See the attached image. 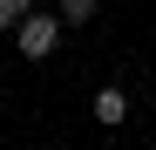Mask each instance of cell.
<instances>
[{"label":"cell","instance_id":"3","mask_svg":"<svg viewBox=\"0 0 156 150\" xmlns=\"http://www.w3.org/2000/svg\"><path fill=\"white\" fill-rule=\"evenodd\" d=\"M55 14L68 21V28H88V21L102 14V0H55Z\"/></svg>","mask_w":156,"mask_h":150},{"label":"cell","instance_id":"2","mask_svg":"<svg viewBox=\"0 0 156 150\" xmlns=\"http://www.w3.org/2000/svg\"><path fill=\"white\" fill-rule=\"evenodd\" d=\"M88 109H95V123H102V130H115V123L129 116V96L109 82V89H95V103H88Z\"/></svg>","mask_w":156,"mask_h":150},{"label":"cell","instance_id":"1","mask_svg":"<svg viewBox=\"0 0 156 150\" xmlns=\"http://www.w3.org/2000/svg\"><path fill=\"white\" fill-rule=\"evenodd\" d=\"M61 34H68V21L61 14H27V21H20V28H14V48H20V55H27V62H48V55H55V48H61Z\"/></svg>","mask_w":156,"mask_h":150},{"label":"cell","instance_id":"4","mask_svg":"<svg viewBox=\"0 0 156 150\" xmlns=\"http://www.w3.org/2000/svg\"><path fill=\"white\" fill-rule=\"evenodd\" d=\"M27 14H34V0H0V34H14Z\"/></svg>","mask_w":156,"mask_h":150}]
</instances>
